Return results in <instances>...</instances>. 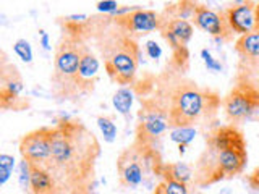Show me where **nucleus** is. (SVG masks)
I'll return each mask as SVG.
<instances>
[{
  "mask_svg": "<svg viewBox=\"0 0 259 194\" xmlns=\"http://www.w3.org/2000/svg\"><path fill=\"white\" fill-rule=\"evenodd\" d=\"M99 154L96 136L81 121L60 120L54 126L51 157L40 165L54 175L60 194H93Z\"/></svg>",
  "mask_w": 259,
  "mask_h": 194,
  "instance_id": "1",
  "label": "nucleus"
},
{
  "mask_svg": "<svg viewBox=\"0 0 259 194\" xmlns=\"http://www.w3.org/2000/svg\"><path fill=\"white\" fill-rule=\"evenodd\" d=\"M156 102L167 112L170 128L194 126L201 120H210L221 107V99L215 92L199 87L190 79H180L168 91L167 101Z\"/></svg>",
  "mask_w": 259,
  "mask_h": 194,
  "instance_id": "2",
  "label": "nucleus"
},
{
  "mask_svg": "<svg viewBox=\"0 0 259 194\" xmlns=\"http://www.w3.org/2000/svg\"><path fill=\"white\" fill-rule=\"evenodd\" d=\"M84 48L86 45L81 37L73 34V32L65 34L57 45L54 75L51 79L54 91L59 97L70 99V97L86 94L79 81V62Z\"/></svg>",
  "mask_w": 259,
  "mask_h": 194,
  "instance_id": "3",
  "label": "nucleus"
},
{
  "mask_svg": "<svg viewBox=\"0 0 259 194\" xmlns=\"http://www.w3.org/2000/svg\"><path fill=\"white\" fill-rule=\"evenodd\" d=\"M118 28V26H117ZM104 67L109 78L120 86L132 84L135 81L138 63H140V47L136 40L121 28L107 36L101 42Z\"/></svg>",
  "mask_w": 259,
  "mask_h": 194,
  "instance_id": "4",
  "label": "nucleus"
},
{
  "mask_svg": "<svg viewBox=\"0 0 259 194\" xmlns=\"http://www.w3.org/2000/svg\"><path fill=\"white\" fill-rule=\"evenodd\" d=\"M162 167L164 164L156 148L135 141L117 157L118 183L123 188H136L146 181L148 173L160 176Z\"/></svg>",
  "mask_w": 259,
  "mask_h": 194,
  "instance_id": "5",
  "label": "nucleus"
},
{
  "mask_svg": "<svg viewBox=\"0 0 259 194\" xmlns=\"http://www.w3.org/2000/svg\"><path fill=\"white\" fill-rule=\"evenodd\" d=\"M246 151H214L206 148L194 170V184L204 188V186H210L227 178H233L246 168Z\"/></svg>",
  "mask_w": 259,
  "mask_h": 194,
  "instance_id": "6",
  "label": "nucleus"
},
{
  "mask_svg": "<svg viewBox=\"0 0 259 194\" xmlns=\"http://www.w3.org/2000/svg\"><path fill=\"white\" fill-rule=\"evenodd\" d=\"M222 105L232 125L245 121L259 110V95L254 84L248 79L238 78L237 84L224 97Z\"/></svg>",
  "mask_w": 259,
  "mask_h": 194,
  "instance_id": "7",
  "label": "nucleus"
},
{
  "mask_svg": "<svg viewBox=\"0 0 259 194\" xmlns=\"http://www.w3.org/2000/svg\"><path fill=\"white\" fill-rule=\"evenodd\" d=\"M136 125V142L154 148L156 141H159L162 134L170 128L167 112L162 109V105L154 99L143 101V107L138 115Z\"/></svg>",
  "mask_w": 259,
  "mask_h": 194,
  "instance_id": "8",
  "label": "nucleus"
},
{
  "mask_svg": "<svg viewBox=\"0 0 259 194\" xmlns=\"http://www.w3.org/2000/svg\"><path fill=\"white\" fill-rule=\"evenodd\" d=\"M23 87V79L18 68L8 63L4 57L2 67H0V105L2 109L21 110L23 107H28V102L21 101L20 97Z\"/></svg>",
  "mask_w": 259,
  "mask_h": 194,
  "instance_id": "9",
  "label": "nucleus"
},
{
  "mask_svg": "<svg viewBox=\"0 0 259 194\" xmlns=\"http://www.w3.org/2000/svg\"><path fill=\"white\" fill-rule=\"evenodd\" d=\"M235 51L240 57L238 78L248 81L259 79V29H254L238 37Z\"/></svg>",
  "mask_w": 259,
  "mask_h": 194,
  "instance_id": "10",
  "label": "nucleus"
},
{
  "mask_svg": "<svg viewBox=\"0 0 259 194\" xmlns=\"http://www.w3.org/2000/svg\"><path fill=\"white\" fill-rule=\"evenodd\" d=\"M52 136L54 126H42L24 134L20 141L21 159L28 160L29 164H44L51 157Z\"/></svg>",
  "mask_w": 259,
  "mask_h": 194,
  "instance_id": "11",
  "label": "nucleus"
},
{
  "mask_svg": "<svg viewBox=\"0 0 259 194\" xmlns=\"http://www.w3.org/2000/svg\"><path fill=\"white\" fill-rule=\"evenodd\" d=\"M191 20L194 23V26L202 29L215 39L229 40L233 34V31L230 29L229 23H227V20H225L224 12L217 13L214 10H210V8L206 5L198 4L196 8H194V12H193Z\"/></svg>",
  "mask_w": 259,
  "mask_h": 194,
  "instance_id": "12",
  "label": "nucleus"
},
{
  "mask_svg": "<svg viewBox=\"0 0 259 194\" xmlns=\"http://www.w3.org/2000/svg\"><path fill=\"white\" fill-rule=\"evenodd\" d=\"M164 18L152 10H141V8H133L130 13L120 15L115 18V24L118 28H121L128 34L133 32H151L154 29H160Z\"/></svg>",
  "mask_w": 259,
  "mask_h": 194,
  "instance_id": "13",
  "label": "nucleus"
},
{
  "mask_svg": "<svg viewBox=\"0 0 259 194\" xmlns=\"http://www.w3.org/2000/svg\"><path fill=\"white\" fill-rule=\"evenodd\" d=\"M206 148L214 151H246V141L241 129L230 123L210 129L206 134Z\"/></svg>",
  "mask_w": 259,
  "mask_h": 194,
  "instance_id": "14",
  "label": "nucleus"
},
{
  "mask_svg": "<svg viewBox=\"0 0 259 194\" xmlns=\"http://www.w3.org/2000/svg\"><path fill=\"white\" fill-rule=\"evenodd\" d=\"M225 20L229 23L233 34H248V32L257 29V18H256V5L246 0V2L229 7L224 10Z\"/></svg>",
  "mask_w": 259,
  "mask_h": 194,
  "instance_id": "15",
  "label": "nucleus"
},
{
  "mask_svg": "<svg viewBox=\"0 0 259 194\" xmlns=\"http://www.w3.org/2000/svg\"><path fill=\"white\" fill-rule=\"evenodd\" d=\"M32 194H60L54 175L40 164H31V188Z\"/></svg>",
  "mask_w": 259,
  "mask_h": 194,
  "instance_id": "16",
  "label": "nucleus"
},
{
  "mask_svg": "<svg viewBox=\"0 0 259 194\" xmlns=\"http://www.w3.org/2000/svg\"><path fill=\"white\" fill-rule=\"evenodd\" d=\"M97 71H99V60H97V57L86 47L79 62V81H81V84H83L86 94L93 91V84L96 81Z\"/></svg>",
  "mask_w": 259,
  "mask_h": 194,
  "instance_id": "17",
  "label": "nucleus"
},
{
  "mask_svg": "<svg viewBox=\"0 0 259 194\" xmlns=\"http://www.w3.org/2000/svg\"><path fill=\"white\" fill-rule=\"evenodd\" d=\"M193 170L190 165L183 164V162H175V164H164L160 172V178L165 180H174L178 183L188 184L193 180Z\"/></svg>",
  "mask_w": 259,
  "mask_h": 194,
  "instance_id": "18",
  "label": "nucleus"
},
{
  "mask_svg": "<svg viewBox=\"0 0 259 194\" xmlns=\"http://www.w3.org/2000/svg\"><path fill=\"white\" fill-rule=\"evenodd\" d=\"M112 104H113V107L118 110V113H121L125 118H128L130 110H132V105H133V91L125 86L120 87L118 91L113 94Z\"/></svg>",
  "mask_w": 259,
  "mask_h": 194,
  "instance_id": "19",
  "label": "nucleus"
},
{
  "mask_svg": "<svg viewBox=\"0 0 259 194\" xmlns=\"http://www.w3.org/2000/svg\"><path fill=\"white\" fill-rule=\"evenodd\" d=\"M152 194H190V189H188V184H185V183H178L174 180L162 178L160 183H157V186L154 188Z\"/></svg>",
  "mask_w": 259,
  "mask_h": 194,
  "instance_id": "20",
  "label": "nucleus"
},
{
  "mask_svg": "<svg viewBox=\"0 0 259 194\" xmlns=\"http://www.w3.org/2000/svg\"><path fill=\"white\" fill-rule=\"evenodd\" d=\"M194 136H196V129H194V126L172 128V131H170V139H172L174 142H177L178 146L180 144L188 146L194 139Z\"/></svg>",
  "mask_w": 259,
  "mask_h": 194,
  "instance_id": "21",
  "label": "nucleus"
},
{
  "mask_svg": "<svg viewBox=\"0 0 259 194\" xmlns=\"http://www.w3.org/2000/svg\"><path fill=\"white\" fill-rule=\"evenodd\" d=\"M97 126H99L101 133L104 136V141L105 142H113V139H115V136H117V126L112 121V118L105 117V115L97 117Z\"/></svg>",
  "mask_w": 259,
  "mask_h": 194,
  "instance_id": "22",
  "label": "nucleus"
},
{
  "mask_svg": "<svg viewBox=\"0 0 259 194\" xmlns=\"http://www.w3.org/2000/svg\"><path fill=\"white\" fill-rule=\"evenodd\" d=\"M13 168H15V159H13V156L2 154V156H0V184L7 183V180L13 173Z\"/></svg>",
  "mask_w": 259,
  "mask_h": 194,
  "instance_id": "23",
  "label": "nucleus"
},
{
  "mask_svg": "<svg viewBox=\"0 0 259 194\" xmlns=\"http://www.w3.org/2000/svg\"><path fill=\"white\" fill-rule=\"evenodd\" d=\"M13 51L24 63H31L32 62V48H31V45H29V42L26 39L16 40L15 45H13Z\"/></svg>",
  "mask_w": 259,
  "mask_h": 194,
  "instance_id": "24",
  "label": "nucleus"
},
{
  "mask_svg": "<svg viewBox=\"0 0 259 194\" xmlns=\"http://www.w3.org/2000/svg\"><path fill=\"white\" fill-rule=\"evenodd\" d=\"M20 184L23 191H28L31 188V164L24 159L20 162Z\"/></svg>",
  "mask_w": 259,
  "mask_h": 194,
  "instance_id": "25",
  "label": "nucleus"
},
{
  "mask_svg": "<svg viewBox=\"0 0 259 194\" xmlns=\"http://www.w3.org/2000/svg\"><path fill=\"white\" fill-rule=\"evenodd\" d=\"M201 57H202V60H204V65L209 71H221L222 70V65L219 63L212 55H210V52L207 51V48H202Z\"/></svg>",
  "mask_w": 259,
  "mask_h": 194,
  "instance_id": "26",
  "label": "nucleus"
},
{
  "mask_svg": "<svg viewBox=\"0 0 259 194\" xmlns=\"http://www.w3.org/2000/svg\"><path fill=\"white\" fill-rule=\"evenodd\" d=\"M97 12H104V13H113L115 15L118 12V4L115 0H101V2L96 4Z\"/></svg>",
  "mask_w": 259,
  "mask_h": 194,
  "instance_id": "27",
  "label": "nucleus"
},
{
  "mask_svg": "<svg viewBox=\"0 0 259 194\" xmlns=\"http://www.w3.org/2000/svg\"><path fill=\"white\" fill-rule=\"evenodd\" d=\"M146 54H148L151 59L157 60L159 57L162 55V48L154 42V40H149V42H146Z\"/></svg>",
  "mask_w": 259,
  "mask_h": 194,
  "instance_id": "28",
  "label": "nucleus"
},
{
  "mask_svg": "<svg viewBox=\"0 0 259 194\" xmlns=\"http://www.w3.org/2000/svg\"><path fill=\"white\" fill-rule=\"evenodd\" d=\"M39 34H40V44H42V47L46 48V51H49V48H51V45H49V36H47V32L44 29H40Z\"/></svg>",
  "mask_w": 259,
  "mask_h": 194,
  "instance_id": "29",
  "label": "nucleus"
},
{
  "mask_svg": "<svg viewBox=\"0 0 259 194\" xmlns=\"http://www.w3.org/2000/svg\"><path fill=\"white\" fill-rule=\"evenodd\" d=\"M256 18H257V29H259V4L256 5Z\"/></svg>",
  "mask_w": 259,
  "mask_h": 194,
  "instance_id": "30",
  "label": "nucleus"
},
{
  "mask_svg": "<svg viewBox=\"0 0 259 194\" xmlns=\"http://www.w3.org/2000/svg\"><path fill=\"white\" fill-rule=\"evenodd\" d=\"M253 84H254L256 91H257V95H259V79H257V81H253Z\"/></svg>",
  "mask_w": 259,
  "mask_h": 194,
  "instance_id": "31",
  "label": "nucleus"
}]
</instances>
